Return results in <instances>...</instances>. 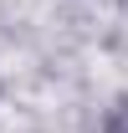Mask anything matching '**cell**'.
<instances>
[{"label":"cell","instance_id":"cell-1","mask_svg":"<svg viewBox=\"0 0 128 133\" xmlns=\"http://www.w3.org/2000/svg\"><path fill=\"white\" fill-rule=\"evenodd\" d=\"M108 133H128V102H123V108L108 118Z\"/></svg>","mask_w":128,"mask_h":133}]
</instances>
